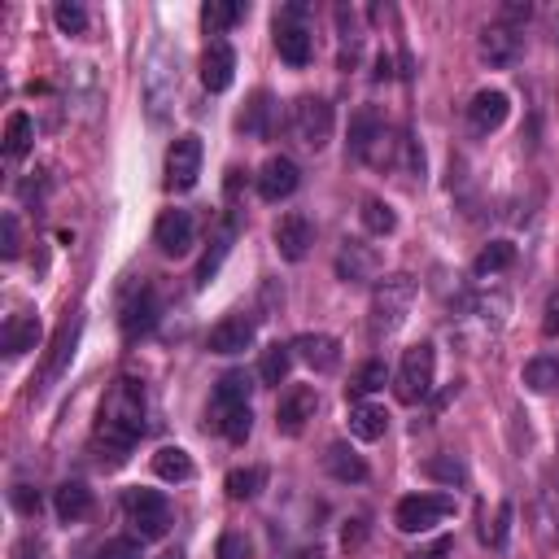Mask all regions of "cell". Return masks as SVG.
Returning <instances> with one entry per match:
<instances>
[{"mask_svg":"<svg viewBox=\"0 0 559 559\" xmlns=\"http://www.w3.org/2000/svg\"><path fill=\"white\" fill-rule=\"evenodd\" d=\"M145 433V385L136 376H118L97 415V442L110 450V468H118Z\"/></svg>","mask_w":559,"mask_h":559,"instance_id":"6da1fadb","label":"cell"},{"mask_svg":"<svg viewBox=\"0 0 559 559\" xmlns=\"http://www.w3.org/2000/svg\"><path fill=\"white\" fill-rule=\"evenodd\" d=\"M140 92H145V110L149 123H166L180 97V49L171 40H153V49L145 57V75H140Z\"/></svg>","mask_w":559,"mask_h":559,"instance_id":"7a4b0ae2","label":"cell"},{"mask_svg":"<svg viewBox=\"0 0 559 559\" xmlns=\"http://www.w3.org/2000/svg\"><path fill=\"white\" fill-rule=\"evenodd\" d=\"M415 297H420V284L407 271H394V276L376 280V289H372V332L376 337H394L407 324Z\"/></svg>","mask_w":559,"mask_h":559,"instance_id":"3957f363","label":"cell"},{"mask_svg":"<svg viewBox=\"0 0 559 559\" xmlns=\"http://www.w3.org/2000/svg\"><path fill=\"white\" fill-rule=\"evenodd\" d=\"M433 372H437V350L433 341H415V346L402 354L398 376H394V398L402 407H420V402L433 398Z\"/></svg>","mask_w":559,"mask_h":559,"instance_id":"277c9868","label":"cell"},{"mask_svg":"<svg viewBox=\"0 0 559 559\" xmlns=\"http://www.w3.org/2000/svg\"><path fill=\"white\" fill-rule=\"evenodd\" d=\"M123 511H127V520H132L136 538L158 542V538L171 533V503H166V494H158V490H145V485L127 490L123 494Z\"/></svg>","mask_w":559,"mask_h":559,"instance_id":"5b68a950","label":"cell"},{"mask_svg":"<svg viewBox=\"0 0 559 559\" xmlns=\"http://www.w3.org/2000/svg\"><path fill=\"white\" fill-rule=\"evenodd\" d=\"M302 18H306L302 0H297V5H284L276 18V53H280V62H289V66H311V57H315V35Z\"/></svg>","mask_w":559,"mask_h":559,"instance_id":"8992f818","label":"cell"},{"mask_svg":"<svg viewBox=\"0 0 559 559\" xmlns=\"http://www.w3.org/2000/svg\"><path fill=\"white\" fill-rule=\"evenodd\" d=\"M332 127H337V114H332V105L324 97H297L293 101V136L302 140V149H328L332 140Z\"/></svg>","mask_w":559,"mask_h":559,"instance_id":"52a82bcc","label":"cell"},{"mask_svg":"<svg viewBox=\"0 0 559 559\" xmlns=\"http://www.w3.org/2000/svg\"><path fill=\"white\" fill-rule=\"evenodd\" d=\"M446 516H455V498L450 494H407L394 507V525L402 533H428L442 525Z\"/></svg>","mask_w":559,"mask_h":559,"instance_id":"ba28073f","label":"cell"},{"mask_svg":"<svg viewBox=\"0 0 559 559\" xmlns=\"http://www.w3.org/2000/svg\"><path fill=\"white\" fill-rule=\"evenodd\" d=\"M158 315H162L158 289H153L149 280H140V284H132V289H127L123 306H118V328H123L127 341H140V337H149V332H153Z\"/></svg>","mask_w":559,"mask_h":559,"instance_id":"9c48e42d","label":"cell"},{"mask_svg":"<svg viewBox=\"0 0 559 559\" xmlns=\"http://www.w3.org/2000/svg\"><path fill=\"white\" fill-rule=\"evenodd\" d=\"M380 267H385V258H380L376 245H367L363 236H346L337 249V276L346 284H372L380 280Z\"/></svg>","mask_w":559,"mask_h":559,"instance_id":"30bf717a","label":"cell"},{"mask_svg":"<svg viewBox=\"0 0 559 559\" xmlns=\"http://www.w3.org/2000/svg\"><path fill=\"white\" fill-rule=\"evenodd\" d=\"M201 136H180L171 140V149H166V188L171 193H188V188H197V175H201Z\"/></svg>","mask_w":559,"mask_h":559,"instance_id":"8fae6325","label":"cell"},{"mask_svg":"<svg viewBox=\"0 0 559 559\" xmlns=\"http://www.w3.org/2000/svg\"><path fill=\"white\" fill-rule=\"evenodd\" d=\"M254 337H258V319L245 315V311H232V315H223L219 324L210 328L206 350L210 354H223V359H232V354H245L249 346H254Z\"/></svg>","mask_w":559,"mask_h":559,"instance_id":"7c38bea8","label":"cell"},{"mask_svg":"<svg viewBox=\"0 0 559 559\" xmlns=\"http://www.w3.org/2000/svg\"><path fill=\"white\" fill-rule=\"evenodd\" d=\"M153 245L166 258H184L197 245V219L188 210H162V219L153 223Z\"/></svg>","mask_w":559,"mask_h":559,"instance_id":"4fadbf2b","label":"cell"},{"mask_svg":"<svg viewBox=\"0 0 559 559\" xmlns=\"http://www.w3.org/2000/svg\"><path fill=\"white\" fill-rule=\"evenodd\" d=\"M315 411H319L315 385H289L284 398H280V407H276V428L284 437H302L306 424L315 420Z\"/></svg>","mask_w":559,"mask_h":559,"instance_id":"5bb4252c","label":"cell"},{"mask_svg":"<svg viewBox=\"0 0 559 559\" xmlns=\"http://www.w3.org/2000/svg\"><path fill=\"white\" fill-rule=\"evenodd\" d=\"M477 49H481V62H490L494 70H507V66H516L520 57H525V31L503 27V22H490V27L481 31Z\"/></svg>","mask_w":559,"mask_h":559,"instance_id":"9a60e30c","label":"cell"},{"mask_svg":"<svg viewBox=\"0 0 559 559\" xmlns=\"http://www.w3.org/2000/svg\"><path fill=\"white\" fill-rule=\"evenodd\" d=\"M271 241H276L280 249V258L284 263H302L306 254H311V245H315V223L306 219V214H280V223H276V232H271Z\"/></svg>","mask_w":559,"mask_h":559,"instance_id":"2e32d148","label":"cell"},{"mask_svg":"<svg viewBox=\"0 0 559 559\" xmlns=\"http://www.w3.org/2000/svg\"><path fill=\"white\" fill-rule=\"evenodd\" d=\"M297 184H302V171H297V162L284 158V153L267 158L263 171H258V197L271 201V206H276V201H284V197H293Z\"/></svg>","mask_w":559,"mask_h":559,"instance_id":"e0dca14e","label":"cell"},{"mask_svg":"<svg viewBox=\"0 0 559 559\" xmlns=\"http://www.w3.org/2000/svg\"><path fill=\"white\" fill-rule=\"evenodd\" d=\"M293 359H302L311 372L328 376L341 367V341L328 337V332H302V337L293 341Z\"/></svg>","mask_w":559,"mask_h":559,"instance_id":"ac0fdd59","label":"cell"},{"mask_svg":"<svg viewBox=\"0 0 559 559\" xmlns=\"http://www.w3.org/2000/svg\"><path fill=\"white\" fill-rule=\"evenodd\" d=\"M507 114H511V97L503 88H481L468 105V123H472V132H481V136L498 132V127L507 123Z\"/></svg>","mask_w":559,"mask_h":559,"instance_id":"d6986e66","label":"cell"},{"mask_svg":"<svg viewBox=\"0 0 559 559\" xmlns=\"http://www.w3.org/2000/svg\"><path fill=\"white\" fill-rule=\"evenodd\" d=\"M79 332H83V315H66L62 328H57V337H53V354H49V363H44L40 389H49L53 380L70 367V359H75V346H79Z\"/></svg>","mask_w":559,"mask_h":559,"instance_id":"ffe728a7","label":"cell"},{"mask_svg":"<svg viewBox=\"0 0 559 559\" xmlns=\"http://www.w3.org/2000/svg\"><path fill=\"white\" fill-rule=\"evenodd\" d=\"M455 311L459 315H472L481 328H503L507 324V311H511V297L498 293V289H490V293H468V297H459V302H455Z\"/></svg>","mask_w":559,"mask_h":559,"instance_id":"44dd1931","label":"cell"},{"mask_svg":"<svg viewBox=\"0 0 559 559\" xmlns=\"http://www.w3.org/2000/svg\"><path fill=\"white\" fill-rule=\"evenodd\" d=\"M236 79V53L228 40H210L206 57H201V83H206V92H228Z\"/></svg>","mask_w":559,"mask_h":559,"instance_id":"7402d4cb","label":"cell"},{"mask_svg":"<svg viewBox=\"0 0 559 559\" xmlns=\"http://www.w3.org/2000/svg\"><path fill=\"white\" fill-rule=\"evenodd\" d=\"M380 136H385V118H380L376 105H363V110L350 118V158L367 162L372 149L380 145Z\"/></svg>","mask_w":559,"mask_h":559,"instance_id":"603a6c76","label":"cell"},{"mask_svg":"<svg viewBox=\"0 0 559 559\" xmlns=\"http://www.w3.org/2000/svg\"><path fill=\"white\" fill-rule=\"evenodd\" d=\"M236 228H241V223H236V210H228V219H223V228L210 236V249H206V258H201L197 263V289H206V284L219 276V267H223V258L232 254V241H236Z\"/></svg>","mask_w":559,"mask_h":559,"instance_id":"cb8c5ba5","label":"cell"},{"mask_svg":"<svg viewBox=\"0 0 559 559\" xmlns=\"http://www.w3.org/2000/svg\"><path fill=\"white\" fill-rule=\"evenodd\" d=\"M332 18H337V40H341V57H337V62H341V70H354L363 62V40H367L363 22H359V14H354L350 5H337V14H332Z\"/></svg>","mask_w":559,"mask_h":559,"instance_id":"d4e9b609","label":"cell"},{"mask_svg":"<svg viewBox=\"0 0 559 559\" xmlns=\"http://www.w3.org/2000/svg\"><path fill=\"white\" fill-rule=\"evenodd\" d=\"M324 468H328V477L341 481V485H363V481H367V463H363V455H359L354 446H346V442H332V446L324 450Z\"/></svg>","mask_w":559,"mask_h":559,"instance_id":"484cf974","label":"cell"},{"mask_svg":"<svg viewBox=\"0 0 559 559\" xmlns=\"http://www.w3.org/2000/svg\"><path fill=\"white\" fill-rule=\"evenodd\" d=\"M271 127H276V101H271V92L267 88L249 92V101L241 110V132L254 136V140H267Z\"/></svg>","mask_w":559,"mask_h":559,"instance_id":"4316f807","label":"cell"},{"mask_svg":"<svg viewBox=\"0 0 559 559\" xmlns=\"http://www.w3.org/2000/svg\"><path fill=\"white\" fill-rule=\"evenodd\" d=\"M0 346H5L9 359H18V354H27L40 346V319H35L31 311H18V315H9V324L5 332H0Z\"/></svg>","mask_w":559,"mask_h":559,"instance_id":"83f0119b","label":"cell"},{"mask_svg":"<svg viewBox=\"0 0 559 559\" xmlns=\"http://www.w3.org/2000/svg\"><path fill=\"white\" fill-rule=\"evenodd\" d=\"M53 507H57V516H62L66 525H79V520L92 516V490L83 481H62L57 485V494H53Z\"/></svg>","mask_w":559,"mask_h":559,"instance_id":"f1b7e54d","label":"cell"},{"mask_svg":"<svg viewBox=\"0 0 559 559\" xmlns=\"http://www.w3.org/2000/svg\"><path fill=\"white\" fill-rule=\"evenodd\" d=\"M385 433H389L385 407H376V402H354L350 407V437H359V442H380Z\"/></svg>","mask_w":559,"mask_h":559,"instance_id":"f546056e","label":"cell"},{"mask_svg":"<svg viewBox=\"0 0 559 559\" xmlns=\"http://www.w3.org/2000/svg\"><path fill=\"white\" fill-rule=\"evenodd\" d=\"M249 394H254V380H249L245 372H223L219 385H214V415L249 407Z\"/></svg>","mask_w":559,"mask_h":559,"instance_id":"4dcf8cb0","label":"cell"},{"mask_svg":"<svg viewBox=\"0 0 559 559\" xmlns=\"http://www.w3.org/2000/svg\"><path fill=\"white\" fill-rule=\"evenodd\" d=\"M245 14H249L245 0H206V5H201V27H206L210 35H223V31H232Z\"/></svg>","mask_w":559,"mask_h":559,"instance_id":"1f68e13d","label":"cell"},{"mask_svg":"<svg viewBox=\"0 0 559 559\" xmlns=\"http://www.w3.org/2000/svg\"><path fill=\"white\" fill-rule=\"evenodd\" d=\"M289 372H293V346H284V341H271V346L258 354V380L263 385H284L289 380Z\"/></svg>","mask_w":559,"mask_h":559,"instance_id":"d6a6232c","label":"cell"},{"mask_svg":"<svg viewBox=\"0 0 559 559\" xmlns=\"http://www.w3.org/2000/svg\"><path fill=\"white\" fill-rule=\"evenodd\" d=\"M153 472H158L162 481H171V485H184V481L197 477L193 455H188V450H180V446H162L158 455H153Z\"/></svg>","mask_w":559,"mask_h":559,"instance_id":"836d02e7","label":"cell"},{"mask_svg":"<svg viewBox=\"0 0 559 559\" xmlns=\"http://www.w3.org/2000/svg\"><path fill=\"white\" fill-rule=\"evenodd\" d=\"M31 145H35V123H31V114L14 110V114H9V123H5V158H9V162L27 158Z\"/></svg>","mask_w":559,"mask_h":559,"instance_id":"e575fe53","label":"cell"},{"mask_svg":"<svg viewBox=\"0 0 559 559\" xmlns=\"http://www.w3.org/2000/svg\"><path fill=\"white\" fill-rule=\"evenodd\" d=\"M359 219H363L367 236H394V228H398V214H394V206H389V201H380V197H363Z\"/></svg>","mask_w":559,"mask_h":559,"instance_id":"d590c367","label":"cell"},{"mask_svg":"<svg viewBox=\"0 0 559 559\" xmlns=\"http://www.w3.org/2000/svg\"><path fill=\"white\" fill-rule=\"evenodd\" d=\"M525 385L533 394H555L559 389V354H538L525 363Z\"/></svg>","mask_w":559,"mask_h":559,"instance_id":"8d00e7d4","label":"cell"},{"mask_svg":"<svg viewBox=\"0 0 559 559\" xmlns=\"http://www.w3.org/2000/svg\"><path fill=\"white\" fill-rule=\"evenodd\" d=\"M424 477L442 481V485H450V490H463V485H468V468H463L459 455H433L424 463Z\"/></svg>","mask_w":559,"mask_h":559,"instance_id":"74e56055","label":"cell"},{"mask_svg":"<svg viewBox=\"0 0 559 559\" xmlns=\"http://www.w3.org/2000/svg\"><path fill=\"white\" fill-rule=\"evenodd\" d=\"M389 385V367H385V359H367L359 372H354V380H350V398H367V394H380V389Z\"/></svg>","mask_w":559,"mask_h":559,"instance_id":"f35d334b","label":"cell"},{"mask_svg":"<svg viewBox=\"0 0 559 559\" xmlns=\"http://www.w3.org/2000/svg\"><path fill=\"white\" fill-rule=\"evenodd\" d=\"M267 485V468H236L228 472V481H223V490L236 503H249V498H258V490Z\"/></svg>","mask_w":559,"mask_h":559,"instance_id":"ab89813d","label":"cell"},{"mask_svg":"<svg viewBox=\"0 0 559 559\" xmlns=\"http://www.w3.org/2000/svg\"><path fill=\"white\" fill-rule=\"evenodd\" d=\"M511 263H516V245H511V241H490L477 254L472 271H477V276H498V271H507Z\"/></svg>","mask_w":559,"mask_h":559,"instance_id":"60d3db41","label":"cell"},{"mask_svg":"<svg viewBox=\"0 0 559 559\" xmlns=\"http://www.w3.org/2000/svg\"><path fill=\"white\" fill-rule=\"evenodd\" d=\"M533 520H538L533 533L542 538V546H546V551H555V546H559V503H551V498H538V503H533Z\"/></svg>","mask_w":559,"mask_h":559,"instance_id":"b9f144b4","label":"cell"},{"mask_svg":"<svg viewBox=\"0 0 559 559\" xmlns=\"http://www.w3.org/2000/svg\"><path fill=\"white\" fill-rule=\"evenodd\" d=\"M214 428H219L223 437H228V442H249V433H254V411L249 407H236V411H223L219 420H214Z\"/></svg>","mask_w":559,"mask_h":559,"instance_id":"7bdbcfd3","label":"cell"},{"mask_svg":"<svg viewBox=\"0 0 559 559\" xmlns=\"http://www.w3.org/2000/svg\"><path fill=\"white\" fill-rule=\"evenodd\" d=\"M53 18H57V27H62L66 35H83V31H88V9H83L79 0H57Z\"/></svg>","mask_w":559,"mask_h":559,"instance_id":"ee69618b","label":"cell"},{"mask_svg":"<svg viewBox=\"0 0 559 559\" xmlns=\"http://www.w3.org/2000/svg\"><path fill=\"white\" fill-rule=\"evenodd\" d=\"M511 503H498V516H494V525H485L481 529V538H485V546H494V551H507V538H511Z\"/></svg>","mask_w":559,"mask_h":559,"instance_id":"f6af8a7d","label":"cell"},{"mask_svg":"<svg viewBox=\"0 0 559 559\" xmlns=\"http://www.w3.org/2000/svg\"><path fill=\"white\" fill-rule=\"evenodd\" d=\"M398 171H407L411 180H424V149L411 132H402V153H398Z\"/></svg>","mask_w":559,"mask_h":559,"instance_id":"bcb514c9","label":"cell"},{"mask_svg":"<svg viewBox=\"0 0 559 559\" xmlns=\"http://www.w3.org/2000/svg\"><path fill=\"white\" fill-rule=\"evenodd\" d=\"M145 538H110L97 551V559H145Z\"/></svg>","mask_w":559,"mask_h":559,"instance_id":"7dc6e473","label":"cell"},{"mask_svg":"<svg viewBox=\"0 0 559 559\" xmlns=\"http://www.w3.org/2000/svg\"><path fill=\"white\" fill-rule=\"evenodd\" d=\"M529 18H533L529 0H503V9H498V22H503V27H516V31H525Z\"/></svg>","mask_w":559,"mask_h":559,"instance_id":"c3c4849f","label":"cell"},{"mask_svg":"<svg viewBox=\"0 0 559 559\" xmlns=\"http://www.w3.org/2000/svg\"><path fill=\"white\" fill-rule=\"evenodd\" d=\"M0 254H5V258H18V254H22L18 214H5V219H0Z\"/></svg>","mask_w":559,"mask_h":559,"instance_id":"681fc988","label":"cell"},{"mask_svg":"<svg viewBox=\"0 0 559 559\" xmlns=\"http://www.w3.org/2000/svg\"><path fill=\"white\" fill-rule=\"evenodd\" d=\"M9 498H14L18 516H40V494H35V485H14Z\"/></svg>","mask_w":559,"mask_h":559,"instance_id":"f907efd6","label":"cell"},{"mask_svg":"<svg viewBox=\"0 0 559 559\" xmlns=\"http://www.w3.org/2000/svg\"><path fill=\"white\" fill-rule=\"evenodd\" d=\"M219 559H249V538L245 533H223L219 538Z\"/></svg>","mask_w":559,"mask_h":559,"instance_id":"816d5d0a","label":"cell"},{"mask_svg":"<svg viewBox=\"0 0 559 559\" xmlns=\"http://www.w3.org/2000/svg\"><path fill=\"white\" fill-rule=\"evenodd\" d=\"M455 555V538H433L428 546H420L411 559H450Z\"/></svg>","mask_w":559,"mask_h":559,"instance_id":"f5cc1de1","label":"cell"},{"mask_svg":"<svg viewBox=\"0 0 559 559\" xmlns=\"http://www.w3.org/2000/svg\"><path fill=\"white\" fill-rule=\"evenodd\" d=\"M542 332L546 337H559V289L546 297V311H542Z\"/></svg>","mask_w":559,"mask_h":559,"instance_id":"db71d44e","label":"cell"},{"mask_svg":"<svg viewBox=\"0 0 559 559\" xmlns=\"http://www.w3.org/2000/svg\"><path fill=\"white\" fill-rule=\"evenodd\" d=\"M363 538H367L363 520H350V525H346V533H341V546H346V551H359V546H363Z\"/></svg>","mask_w":559,"mask_h":559,"instance_id":"11a10c76","label":"cell"},{"mask_svg":"<svg viewBox=\"0 0 559 559\" xmlns=\"http://www.w3.org/2000/svg\"><path fill=\"white\" fill-rule=\"evenodd\" d=\"M14 559H44L40 542H35V538H22V542L14 546Z\"/></svg>","mask_w":559,"mask_h":559,"instance_id":"9f6ffc18","label":"cell"},{"mask_svg":"<svg viewBox=\"0 0 559 559\" xmlns=\"http://www.w3.org/2000/svg\"><path fill=\"white\" fill-rule=\"evenodd\" d=\"M389 79H394V57L380 53L376 57V83H389Z\"/></svg>","mask_w":559,"mask_h":559,"instance_id":"6f0895ef","label":"cell"},{"mask_svg":"<svg viewBox=\"0 0 559 559\" xmlns=\"http://www.w3.org/2000/svg\"><path fill=\"white\" fill-rule=\"evenodd\" d=\"M289 559H324V551H319V546H302V551H293Z\"/></svg>","mask_w":559,"mask_h":559,"instance_id":"680465c9","label":"cell"},{"mask_svg":"<svg viewBox=\"0 0 559 559\" xmlns=\"http://www.w3.org/2000/svg\"><path fill=\"white\" fill-rule=\"evenodd\" d=\"M158 559H184V551H166V555H158Z\"/></svg>","mask_w":559,"mask_h":559,"instance_id":"91938a15","label":"cell"}]
</instances>
